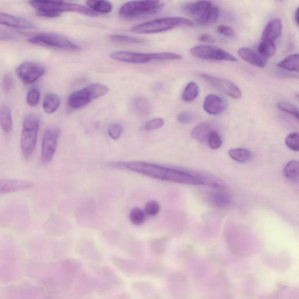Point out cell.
Returning <instances> with one entry per match:
<instances>
[{"label":"cell","mask_w":299,"mask_h":299,"mask_svg":"<svg viewBox=\"0 0 299 299\" xmlns=\"http://www.w3.org/2000/svg\"><path fill=\"white\" fill-rule=\"evenodd\" d=\"M109 166L114 169L130 170L161 181L186 185H208L216 188L221 186L216 179L208 175L186 172L149 162H117L109 164Z\"/></svg>","instance_id":"cell-1"},{"label":"cell","mask_w":299,"mask_h":299,"mask_svg":"<svg viewBox=\"0 0 299 299\" xmlns=\"http://www.w3.org/2000/svg\"><path fill=\"white\" fill-rule=\"evenodd\" d=\"M29 4L36 10L37 15L43 17L56 18L67 12H76L90 17H96L98 15L86 6L69 2L32 0Z\"/></svg>","instance_id":"cell-2"},{"label":"cell","mask_w":299,"mask_h":299,"mask_svg":"<svg viewBox=\"0 0 299 299\" xmlns=\"http://www.w3.org/2000/svg\"><path fill=\"white\" fill-rule=\"evenodd\" d=\"M180 27H194V23L185 18L167 17L137 25L131 28L130 31L138 34H156Z\"/></svg>","instance_id":"cell-3"},{"label":"cell","mask_w":299,"mask_h":299,"mask_svg":"<svg viewBox=\"0 0 299 299\" xmlns=\"http://www.w3.org/2000/svg\"><path fill=\"white\" fill-rule=\"evenodd\" d=\"M40 127V120L36 114H30L26 116L21 136L22 152L25 158H30L34 152Z\"/></svg>","instance_id":"cell-4"},{"label":"cell","mask_w":299,"mask_h":299,"mask_svg":"<svg viewBox=\"0 0 299 299\" xmlns=\"http://www.w3.org/2000/svg\"><path fill=\"white\" fill-rule=\"evenodd\" d=\"M109 91L107 85L99 83L93 84L72 93L69 98V107L74 110L82 108L95 99L107 95Z\"/></svg>","instance_id":"cell-5"},{"label":"cell","mask_w":299,"mask_h":299,"mask_svg":"<svg viewBox=\"0 0 299 299\" xmlns=\"http://www.w3.org/2000/svg\"><path fill=\"white\" fill-rule=\"evenodd\" d=\"M112 59L122 62L133 64H142L152 60H172L181 59L179 54L170 52L139 53L133 51H118L111 54Z\"/></svg>","instance_id":"cell-6"},{"label":"cell","mask_w":299,"mask_h":299,"mask_svg":"<svg viewBox=\"0 0 299 299\" xmlns=\"http://www.w3.org/2000/svg\"><path fill=\"white\" fill-rule=\"evenodd\" d=\"M165 4L159 1H136L125 3L119 14L125 19H136L147 17L158 12Z\"/></svg>","instance_id":"cell-7"},{"label":"cell","mask_w":299,"mask_h":299,"mask_svg":"<svg viewBox=\"0 0 299 299\" xmlns=\"http://www.w3.org/2000/svg\"><path fill=\"white\" fill-rule=\"evenodd\" d=\"M29 43L46 47L66 51H79L80 47L62 35L54 33H40L28 40Z\"/></svg>","instance_id":"cell-8"},{"label":"cell","mask_w":299,"mask_h":299,"mask_svg":"<svg viewBox=\"0 0 299 299\" xmlns=\"http://www.w3.org/2000/svg\"><path fill=\"white\" fill-rule=\"evenodd\" d=\"M191 55L199 59L237 62L235 57L219 47L211 45L200 44L190 50Z\"/></svg>","instance_id":"cell-9"},{"label":"cell","mask_w":299,"mask_h":299,"mask_svg":"<svg viewBox=\"0 0 299 299\" xmlns=\"http://www.w3.org/2000/svg\"><path fill=\"white\" fill-rule=\"evenodd\" d=\"M60 130L56 127L47 128L43 134L42 142L41 162L46 165L52 160L57 149Z\"/></svg>","instance_id":"cell-10"},{"label":"cell","mask_w":299,"mask_h":299,"mask_svg":"<svg viewBox=\"0 0 299 299\" xmlns=\"http://www.w3.org/2000/svg\"><path fill=\"white\" fill-rule=\"evenodd\" d=\"M45 72L46 70L43 66L32 62L22 63L16 70V74L18 79L27 85L36 82L44 75Z\"/></svg>","instance_id":"cell-11"},{"label":"cell","mask_w":299,"mask_h":299,"mask_svg":"<svg viewBox=\"0 0 299 299\" xmlns=\"http://www.w3.org/2000/svg\"><path fill=\"white\" fill-rule=\"evenodd\" d=\"M198 76L214 88L220 90L231 98L239 99L242 97V92L239 88L229 80L207 74L201 73Z\"/></svg>","instance_id":"cell-12"},{"label":"cell","mask_w":299,"mask_h":299,"mask_svg":"<svg viewBox=\"0 0 299 299\" xmlns=\"http://www.w3.org/2000/svg\"><path fill=\"white\" fill-rule=\"evenodd\" d=\"M96 279L94 285L100 292H106L117 288L122 284L121 279L107 267H99L95 269Z\"/></svg>","instance_id":"cell-13"},{"label":"cell","mask_w":299,"mask_h":299,"mask_svg":"<svg viewBox=\"0 0 299 299\" xmlns=\"http://www.w3.org/2000/svg\"><path fill=\"white\" fill-rule=\"evenodd\" d=\"M112 262L120 271L128 275L147 274L149 264L142 265L133 260L112 256Z\"/></svg>","instance_id":"cell-14"},{"label":"cell","mask_w":299,"mask_h":299,"mask_svg":"<svg viewBox=\"0 0 299 299\" xmlns=\"http://www.w3.org/2000/svg\"><path fill=\"white\" fill-rule=\"evenodd\" d=\"M0 25L18 30H32L36 25L32 21L6 13L0 12Z\"/></svg>","instance_id":"cell-15"},{"label":"cell","mask_w":299,"mask_h":299,"mask_svg":"<svg viewBox=\"0 0 299 299\" xmlns=\"http://www.w3.org/2000/svg\"><path fill=\"white\" fill-rule=\"evenodd\" d=\"M33 186L32 183L23 180L0 179V194L27 190Z\"/></svg>","instance_id":"cell-16"},{"label":"cell","mask_w":299,"mask_h":299,"mask_svg":"<svg viewBox=\"0 0 299 299\" xmlns=\"http://www.w3.org/2000/svg\"><path fill=\"white\" fill-rule=\"evenodd\" d=\"M226 103L220 96L210 94L205 98L204 109L206 112L211 115H219L224 111Z\"/></svg>","instance_id":"cell-17"},{"label":"cell","mask_w":299,"mask_h":299,"mask_svg":"<svg viewBox=\"0 0 299 299\" xmlns=\"http://www.w3.org/2000/svg\"><path fill=\"white\" fill-rule=\"evenodd\" d=\"M282 29L283 25L281 19L279 18L272 19L266 25L262 32L261 41L275 43V41L281 37Z\"/></svg>","instance_id":"cell-18"},{"label":"cell","mask_w":299,"mask_h":299,"mask_svg":"<svg viewBox=\"0 0 299 299\" xmlns=\"http://www.w3.org/2000/svg\"><path fill=\"white\" fill-rule=\"evenodd\" d=\"M212 6L213 5L210 1H198L186 3L182 5L181 9L185 14L195 19Z\"/></svg>","instance_id":"cell-19"},{"label":"cell","mask_w":299,"mask_h":299,"mask_svg":"<svg viewBox=\"0 0 299 299\" xmlns=\"http://www.w3.org/2000/svg\"><path fill=\"white\" fill-rule=\"evenodd\" d=\"M238 54L242 59L252 65L260 67V68H263L266 66V61L265 58L250 48H240L238 51Z\"/></svg>","instance_id":"cell-20"},{"label":"cell","mask_w":299,"mask_h":299,"mask_svg":"<svg viewBox=\"0 0 299 299\" xmlns=\"http://www.w3.org/2000/svg\"><path fill=\"white\" fill-rule=\"evenodd\" d=\"M213 127L209 123L199 124L196 126L192 130V137L194 139L199 141V142L206 143L207 142L208 137L214 131Z\"/></svg>","instance_id":"cell-21"},{"label":"cell","mask_w":299,"mask_h":299,"mask_svg":"<svg viewBox=\"0 0 299 299\" xmlns=\"http://www.w3.org/2000/svg\"><path fill=\"white\" fill-rule=\"evenodd\" d=\"M220 11L216 7L212 6L199 17L195 19L197 24L200 26H207L213 24L218 20Z\"/></svg>","instance_id":"cell-22"},{"label":"cell","mask_w":299,"mask_h":299,"mask_svg":"<svg viewBox=\"0 0 299 299\" xmlns=\"http://www.w3.org/2000/svg\"><path fill=\"white\" fill-rule=\"evenodd\" d=\"M0 126L4 133H10L13 127L10 108L6 104L0 105Z\"/></svg>","instance_id":"cell-23"},{"label":"cell","mask_w":299,"mask_h":299,"mask_svg":"<svg viewBox=\"0 0 299 299\" xmlns=\"http://www.w3.org/2000/svg\"><path fill=\"white\" fill-rule=\"evenodd\" d=\"M61 104L60 96L50 93L45 96L43 102V108L45 113L52 114L59 108Z\"/></svg>","instance_id":"cell-24"},{"label":"cell","mask_w":299,"mask_h":299,"mask_svg":"<svg viewBox=\"0 0 299 299\" xmlns=\"http://www.w3.org/2000/svg\"><path fill=\"white\" fill-rule=\"evenodd\" d=\"M86 4L88 8L96 13H102V14H107L111 12L113 9V5L111 2L108 1H94V0H89L86 1Z\"/></svg>","instance_id":"cell-25"},{"label":"cell","mask_w":299,"mask_h":299,"mask_svg":"<svg viewBox=\"0 0 299 299\" xmlns=\"http://www.w3.org/2000/svg\"><path fill=\"white\" fill-rule=\"evenodd\" d=\"M230 158L239 163H246L249 162L252 157L250 151L244 148H236L228 152Z\"/></svg>","instance_id":"cell-26"},{"label":"cell","mask_w":299,"mask_h":299,"mask_svg":"<svg viewBox=\"0 0 299 299\" xmlns=\"http://www.w3.org/2000/svg\"><path fill=\"white\" fill-rule=\"evenodd\" d=\"M299 54H293L285 58L277 64L279 68L290 72H299Z\"/></svg>","instance_id":"cell-27"},{"label":"cell","mask_w":299,"mask_h":299,"mask_svg":"<svg viewBox=\"0 0 299 299\" xmlns=\"http://www.w3.org/2000/svg\"><path fill=\"white\" fill-rule=\"evenodd\" d=\"M133 108L134 112L140 117H146L150 113V103L143 97H137L134 99Z\"/></svg>","instance_id":"cell-28"},{"label":"cell","mask_w":299,"mask_h":299,"mask_svg":"<svg viewBox=\"0 0 299 299\" xmlns=\"http://www.w3.org/2000/svg\"><path fill=\"white\" fill-rule=\"evenodd\" d=\"M199 93H200V88L198 84L195 82L189 83L182 92V100L186 102L194 101L196 98H197Z\"/></svg>","instance_id":"cell-29"},{"label":"cell","mask_w":299,"mask_h":299,"mask_svg":"<svg viewBox=\"0 0 299 299\" xmlns=\"http://www.w3.org/2000/svg\"><path fill=\"white\" fill-rule=\"evenodd\" d=\"M284 175L288 179L296 183L299 182V165L297 160H292L287 164L284 170Z\"/></svg>","instance_id":"cell-30"},{"label":"cell","mask_w":299,"mask_h":299,"mask_svg":"<svg viewBox=\"0 0 299 299\" xmlns=\"http://www.w3.org/2000/svg\"><path fill=\"white\" fill-rule=\"evenodd\" d=\"M211 199L212 203L218 208H226L231 202V198L229 194L223 191L214 192L212 195Z\"/></svg>","instance_id":"cell-31"},{"label":"cell","mask_w":299,"mask_h":299,"mask_svg":"<svg viewBox=\"0 0 299 299\" xmlns=\"http://www.w3.org/2000/svg\"><path fill=\"white\" fill-rule=\"evenodd\" d=\"M138 293L144 298L150 297L151 295L157 293L155 288L153 285L145 282H137L133 285Z\"/></svg>","instance_id":"cell-32"},{"label":"cell","mask_w":299,"mask_h":299,"mask_svg":"<svg viewBox=\"0 0 299 299\" xmlns=\"http://www.w3.org/2000/svg\"><path fill=\"white\" fill-rule=\"evenodd\" d=\"M109 39L112 42L119 43L138 44L145 43V41L143 39L127 36V35H111Z\"/></svg>","instance_id":"cell-33"},{"label":"cell","mask_w":299,"mask_h":299,"mask_svg":"<svg viewBox=\"0 0 299 299\" xmlns=\"http://www.w3.org/2000/svg\"><path fill=\"white\" fill-rule=\"evenodd\" d=\"M276 51V47L275 43L261 41V43L259 44L258 53L265 59V57H270L274 55Z\"/></svg>","instance_id":"cell-34"},{"label":"cell","mask_w":299,"mask_h":299,"mask_svg":"<svg viewBox=\"0 0 299 299\" xmlns=\"http://www.w3.org/2000/svg\"><path fill=\"white\" fill-rule=\"evenodd\" d=\"M129 219L134 226H140L146 220V214L141 209L134 208L130 212Z\"/></svg>","instance_id":"cell-35"},{"label":"cell","mask_w":299,"mask_h":299,"mask_svg":"<svg viewBox=\"0 0 299 299\" xmlns=\"http://www.w3.org/2000/svg\"><path fill=\"white\" fill-rule=\"evenodd\" d=\"M278 107L281 111L292 115L299 121L298 109L294 104L287 101H281L278 103Z\"/></svg>","instance_id":"cell-36"},{"label":"cell","mask_w":299,"mask_h":299,"mask_svg":"<svg viewBox=\"0 0 299 299\" xmlns=\"http://www.w3.org/2000/svg\"><path fill=\"white\" fill-rule=\"evenodd\" d=\"M150 250L153 255L161 256L165 253L166 247V242L163 239L153 240L150 243Z\"/></svg>","instance_id":"cell-37"},{"label":"cell","mask_w":299,"mask_h":299,"mask_svg":"<svg viewBox=\"0 0 299 299\" xmlns=\"http://www.w3.org/2000/svg\"><path fill=\"white\" fill-rule=\"evenodd\" d=\"M123 127L121 124L118 122H114L109 125L108 128V134L112 139L118 140L123 133Z\"/></svg>","instance_id":"cell-38"},{"label":"cell","mask_w":299,"mask_h":299,"mask_svg":"<svg viewBox=\"0 0 299 299\" xmlns=\"http://www.w3.org/2000/svg\"><path fill=\"white\" fill-rule=\"evenodd\" d=\"M41 92L37 88H33L30 89L27 96V102L31 107H36L40 101Z\"/></svg>","instance_id":"cell-39"},{"label":"cell","mask_w":299,"mask_h":299,"mask_svg":"<svg viewBox=\"0 0 299 299\" xmlns=\"http://www.w3.org/2000/svg\"><path fill=\"white\" fill-rule=\"evenodd\" d=\"M207 143L212 149L216 150L222 145V139L217 131L214 130L209 136Z\"/></svg>","instance_id":"cell-40"},{"label":"cell","mask_w":299,"mask_h":299,"mask_svg":"<svg viewBox=\"0 0 299 299\" xmlns=\"http://www.w3.org/2000/svg\"><path fill=\"white\" fill-rule=\"evenodd\" d=\"M286 145L289 149L294 151V152H299V133L298 132H293L288 135L285 139Z\"/></svg>","instance_id":"cell-41"},{"label":"cell","mask_w":299,"mask_h":299,"mask_svg":"<svg viewBox=\"0 0 299 299\" xmlns=\"http://www.w3.org/2000/svg\"><path fill=\"white\" fill-rule=\"evenodd\" d=\"M160 211V205L159 202L151 201L146 204L144 212L148 216H154L159 213Z\"/></svg>","instance_id":"cell-42"},{"label":"cell","mask_w":299,"mask_h":299,"mask_svg":"<svg viewBox=\"0 0 299 299\" xmlns=\"http://www.w3.org/2000/svg\"><path fill=\"white\" fill-rule=\"evenodd\" d=\"M165 121L162 118L153 119L146 122L144 125V129L147 131L154 130L162 128L165 125Z\"/></svg>","instance_id":"cell-43"},{"label":"cell","mask_w":299,"mask_h":299,"mask_svg":"<svg viewBox=\"0 0 299 299\" xmlns=\"http://www.w3.org/2000/svg\"><path fill=\"white\" fill-rule=\"evenodd\" d=\"M194 116L191 112H181L178 114L177 121L179 123L181 124H187L190 123L194 119Z\"/></svg>","instance_id":"cell-44"},{"label":"cell","mask_w":299,"mask_h":299,"mask_svg":"<svg viewBox=\"0 0 299 299\" xmlns=\"http://www.w3.org/2000/svg\"><path fill=\"white\" fill-rule=\"evenodd\" d=\"M14 81H13L12 77L9 75H5L3 77L2 82V86L4 91L8 92L12 88Z\"/></svg>","instance_id":"cell-45"},{"label":"cell","mask_w":299,"mask_h":299,"mask_svg":"<svg viewBox=\"0 0 299 299\" xmlns=\"http://www.w3.org/2000/svg\"><path fill=\"white\" fill-rule=\"evenodd\" d=\"M217 31L218 33L227 37H235L236 35L235 32L234 31L232 28L226 25L218 26Z\"/></svg>","instance_id":"cell-46"},{"label":"cell","mask_w":299,"mask_h":299,"mask_svg":"<svg viewBox=\"0 0 299 299\" xmlns=\"http://www.w3.org/2000/svg\"><path fill=\"white\" fill-rule=\"evenodd\" d=\"M16 37L15 35L8 31L0 30V40L2 41H12L15 40Z\"/></svg>","instance_id":"cell-47"},{"label":"cell","mask_w":299,"mask_h":299,"mask_svg":"<svg viewBox=\"0 0 299 299\" xmlns=\"http://www.w3.org/2000/svg\"><path fill=\"white\" fill-rule=\"evenodd\" d=\"M199 41L202 42V43H215V39L209 34H203L199 38Z\"/></svg>","instance_id":"cell-48"},{"label":"cell","mask_w":299,"mask_h":299,"mask_svg":"<svg viewBox=\"0 0 299 299\" xmlns=\"http://www.w3.org/2000/svg\"><path fill=\"white\" fill-rule=\"evenodd\" d=\"M112 299H130V296L128 294H123L117 296Z\"/></svg>","instance_id":"cell-49"},{"label":"cell","mask_w":299,"mask_h":299,"mask_svg":"<svg viewBox=\"0 0 299 299\" xmlns=\"http://www.w3.org/2000/svg\"><path fill=\"white\" fill-rule=\"evenodd\" d=\"M145 299H163L157 293L152 295H151L150 297L146 298Z\"/></svg>","instance_id":"cell-50"},{"label":"cell","mask_w":299,"mask_h":299,"mask_svg":"<svg viewBox=\"0 0 299 299\" xmlns=\"http://www.w3.org/2000/svg\"><path fill=\"white\" fill-rule=\"evenodd\" d=\"M295 21L296 22V23H297V24L298 25H299V8H298L297 9V10H296V12L295 13Z\"/></svg>","instance_id":"cell-51"}]
</instances>
